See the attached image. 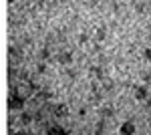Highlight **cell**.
<instances>
[{"mask_svg":"<svg viewBox=\"0 0 151 135\" xmlns=\"http://www.w3.org/2000/svg\"><path fill=\"white\" fill-rule=\"evenodd\" d=\"M47 135H67V129L60 125H52V127H48Z\"/></svg>","mask_w":151,"mask_h":135,"instance_id":"cell-4","label":"cell"},{"mask_svg":"<svg viewBox=\"0 0 151 135\" xmlns=\"http://www.w3.org/2000/svg\"><path fill=\"white\" fill-rule=\"evenodd\" d=\"M18 135H26V133H24V131H20V133H18Z\"/></svg>","mask_w":151,"mask_h":135,"instance_id":"cell-12","label":"cell"},{"mask_svg":"<svg viewBox=\"0 0 151 135\" xmlns=\"http://www.w3.org/2000/svg\"><path fill=\"white\" fill-rule=\"evenodd\" d=\"M79 43H81V45L87 43V34H81V36H79Z\"/></svg>","mask_w":151,"mask_h":135,"instance_id":"cell-10","label":"cell"},{"mask_svg":"<svg viewBox=\"0 0 151 135\" xmlns=\"http://www.w3.org/2000/svg\"><path fill=\"white\" fill-rule=\"evenodd\" d=\"M8 107H10V111H20V109L24 107V99L16 93V91L12 93L10 99H8Z\"/></svg>","mask_w":151,"mask_h":135,"instance_id":"cell-1","label":"cell"},{"mask_svg":"<svg viewBox=\"0 0 151 135\" xmlns=\"http://www.w3.org/2000/svg\"><path fill=\"white\" fill-rule=\"evenodd\" d=\"M143 55H145V58L151 63V46H147V48H145V53H143Z\"/></svg>","mask_w":151,"mask_h":135,"instance_id":"cell-8","label":"cell"},{"mask_svg":"<svg viewBox=\"0 0 151 135\" xmlns=\"http://www.w3.org/2000/svg\"><path fill=\"white\" fill-rule=\"evenodd\" d=\"M55 113H57L58 117H67V115H69V107H67V105H58L57 109H55Z\"/></svg>","mask_w":151,"mask_h":135,"instance_id":"cell-6","label":"cell"},{"mask_svg":"<svg viewBox=\"0 0 151 135\" xmlns=\"http://www.w3.org/2000/svg\"><path fill=\"white\" fill-rule=\"evenodd\" d=\"M47 71V65H38V73H45Z\"/></svg>","mask_w":151,"mask_h":135,"instance_id":"cell-11","label":"cell"},{"mask_svg":"<svg viewBox=\"0 0 151 135\" xmlns=\"http://www.w3.org/2000/svg\"><path fill=\"white\" fill-rule=\"evenodd\" d=\"M95 38H97V40H103V38H105V30H103V28L97 32V36H95Z\"/></svg>","mask_w":151,"mask_h":135,"instance_id":"cell-9","label":"cell"},{"mask_svg":"<svg viewBox=\"0 0 151 135\" xmlns=\"http://www.w3.org/2000/svg\"><path fill=\"white\" fill-rule=\"evenodd\" d=\"M58 63H60V65H70V63H73V55H70V53H63V55L58 56Z\"/></svg>","mask_w":151,"mask_h":135,"instance_id":"cell-5","label":"cell"},{"mask_svg":"<svg viewBox=\"0 0 151 135\" xmlns=\"http://www.w3.org/2000/svg\"><path fill=\"white\" fill-rule=\"evenodd\" d=\"M133 97H135V101H145V99L149 97L147 85H137V87L133 89Z\"/></svg>","mask_w":151,"mask_h":135,"instance_id":"cell-2","label":"cell"},{"mask_svg":"<svg viewBox=\"0 0 151 135\" xmlns=\"http://www.w3.org/2000/svg\"><path fill=\"white\" fill-rule=\"evenodd\" d=\"M135 133H137V125L133 121H125L119 127V135H135Z\"/></svg>","mask_w":151,"mask_h":135,"instance_id":"cell-3","label":"cell"},{"mask_svg":"<svg viewBox=\"0 0 151 135\" xmlns=\"http://www.w3.org/2000/svg\"><path fill=\"white\" fill-rule=\"evenodd\" d=\"M149 43H151V36H149Z\"/></svg>","mask_w":151,"mask_h":135,"instance_id":"cell-13","label":"cell"},{"mask_svg":"<svg viewBox=\"0 0 151 135\" xmlns=\"http://www.w3.org/2000/svg\"><path fill=\"white\" fill-rule=\"evenodd\" d=\"M20 123H22V125H30V123H32V115L24 111L22 115H20Z\"/></svg>","mask_w":151,"mask_h":135,"instance_id":"cell-7","label":"cell"}]
</instances>
